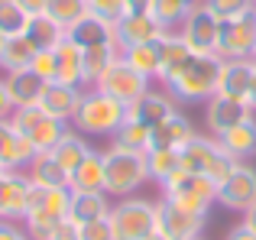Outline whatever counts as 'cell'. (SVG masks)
Masks as SVG:
<instances>
[{"instance_id": "6da1fadb", "label": "cell", "mask_w": 256, "mask_h": 240, "mask_svg": "<svg viewBox=\"0 0 256 240\" xmlns=\"http://www.w3.org/2000/svg\"><path fill=\"white\" fill-rule=\"evenodd\" d=\"M218 72H220L218 56H192L162 84L178 104H201L218 94Z\"/></svg>"}, {"instance_id": "7a4b0ae2", "label": "cell", "mask_w": 256, "mask_h": 240, "mask_svg": "<svg viewBox=\"0 0 256 240\" xmlns=\"http://www.w3.org/2000/svg\"><path fill=\"white\" fill-rule=\"evenodd\" d=\"M124 120H126V104H120L117 98L104 94L98 88H88L75 117H72V126L84 136H114Z\"/></svg>"}, {"instance_id": "3957f363", "label": "cell", "mask_w": 256, "mask_h": 240, "mask_svg": "<svg viewBox=\"0 0 256 240\" xmlns=\"http://www.w3.org/2000/svg\"><path fill=\"white\" fill-rule=\"evenodd\" d=\"M104 156V192L114 198H126L140 192L150 182V166H146V152H130L110 143V150L100 152Z\"/></svg>"}, {"instance_id": "277c9868", "label": "cell", "mask_w": 256, "mask_h": 240, "mask_svg": "<svg viewBox=\"0 0 256 240\" xmlns=\"http://www.w3.org/2000/svg\"><path fill=\"white\" fill-rule=\"evenodd\" d=\"M110 228L114 240H146L156 230V202L140 195H126L110 204Z\"/></svg>"}, {"instance_id": "5b68a950", "label": "cell", "mask_w": 256, "mask_h": 240, "mask_svg": "<svg viewBox=\"0 0 256 240\" xmlns=\"http://www.w3.org/2000/svg\"><path fill=\"white\" fill-rule=\"evenodd\" d=\"M159 188H162V198L194 211V214H208L211 204H218V182H211L208 176H198V172H188V169H178Z\"/></svg>"}, {"instance_id": "8992f818", "label": "cell", "mask_w": 256, "mask_h": 240, "mask_svg": "<svg viewBox=\"0 0 256 240\" xmlns=\"http://www.w3.org/2000/svg\"><path fill=\"white\" fill-rule=\"evenodd\" d=\"M234 166L237 162H234L230 152L220 146L218 136H201V133H194V136L182 146V169L208 176L211 182H220Z\"/></svg>"}, {"instance_id": "52a82bcc", "label": "cell", "mask_w": 256, "mask_h": 240, "mask_svg": "<svg viewBox=\"0 0 256 240\" xmlns=\"http://www.w3.org/2000/svg\"><path fill=\"white\" fill-rule=\"evenodd\" d=\"M178 36L185 39V46L194 56H218V39H220V20L214 16V10L198 0L188 13V20L182 23Z\"/></svg>"}, {"instance_id": "ba28073f", "label": "cell", "mask_w": 256, "mask_h": 240, "mask_svg": "<svg viewBox=\"0 0 256 240\" xmlns=\"http://www.w3.org/2000/svg\"><path fill=\"white\" fill-rule=\"evenodd\" d=\"M91 88H98V91H104V94H110V98H117L120 104H136L140 98L146 94V91L152 88V82L146 75H140L136 68H133L130 62H124V58H117V62L110 65V68L104 72V75L98 78V82L91 84Z\"/></svg>"}, {"instance_id": "9c48e42d", "label": "cell", "mask_w": 256, "mask_h": 240, "mask_svg": "<svg viewBox=\"0 0 256 240\" xmlns=\"http://www.w3.org/2000/svg\"><path fill=\"white\" fill-rule=\"evenodd\" d=\"M208 214H194V211L182 208V204L159 198L156 202V230L166 240H194L204 234Z\"/></svg>"}, {"instance_id": "30bf717a", "label": "cell", "mask_w": 256, "mask_h": 240, "mask_svg": "<svg viewBox=\"0 0 256 240\" xmlns=\"http://www.w3.org/2000/svg\"><path fill=\"white\" fill-rule=\"evenodd\" d=\"M256 52V10L244 13L237 20L220 23V39H218V58H253Z\"/></svg>"}, {"instance_id": "8fae6325", "label": "cell", "mask_w": 256, "mask_h": 240, "mask_svg": "<svg viewBox=\"0 0 256 240\" xmlns=\"http://www.w3.org/2000/svg\"><path fill=\"white\" fill-rule=\"evenodd\" d=\"M253 202H256V169L246 162H237L218 182V204L227 211H240L244 214Z\"/></svg>"}, {"instance_id": "7c38bea8", "label": "cell", "mask_w": 256, "mask_h": 240, "mask_svg": "<svg viewBox=\"0 0 256 240\" xmlns=\"http://www.w3.org/2000/svg\"><path fill=\"white\" fill-rule=\"evenodd\" d=\"M32 178L20 169H6L0 176V221H23L30 211Z\"/></svg>"}, {"instance_id": "4fadbf2b", "label": "cell", "mask_w": 256, "mask_h": 240, "mask_svg": "<svg viewBox=\"0 0 256 240\" xmlns=\"http://www.w3.org/2000/svg\"><path fill=\"white\" fill-rule=\"evenodd\" d=\"M166 30L156 23L150 10H136V13H124V16L114 23V42L120 46V52L130 49V46H143V42H156L162 39Z\"/></svg>"}, {"instance_id": "5bb4252c", "label": "cell", "mask_w": 256, "mask_h": 240, "mask_svg": "<svg viewBox=\"0 0 256 240\" xmlns=\"http://www.w3.org/2000/svg\"><path fill=\"white\" fill-rule=\"evenodd\" d=\"M253 58H220V72H218V94L230 98V101H244L250 94V82H253Z\"/></svg>"}, {"instance_id": "9a60e30c", "label": "cell", "mask_w": 256, "mask_h": 240, "mask_svg": "<svg viewBox=\"0 0 256 240\" xmlns=\"http://www.w3.org/2000/svg\"><path fill=\"white\" fill-rule=\"evenodd\" d=\"M253 110L246 108L244 101H230V98L214 94L211 101H204V126L211 130V136H220L230 126H237L240 120H246Z\"/></svg>"}, {"instance_id": "2e32d148", "label": "cell", "mask_w": 256, "mask_h": 240, "mask_svg": "<svg viewBox=\"0 0 256 240\" xmlns=\"http://www.w3.org/2000/svg\"><path fill=\"white\" fill-rule=\"evenodd\" d=\"M178 110V101L169 94V88H150L136 104L126 108V117H136V120H146L150 126L162 124L166 117H172Z\"/></svg>"}, {"instance_id": "e0dca14e", "label": "cell", "mask_w": 256, "mask_h": 240, "mask_svg": "<svg viewBox=\"0 0 256 240\" xmlns=\"http://www.w3.org/2000/svg\"><path fill=\"white\" fill-rule=\"evenodd\" d=\"M4 82H6V91H10L13 108H30V104H39V101H42V94H46V88H49V82H42L32 68L6 72Z\"/></svg>"}, {"instance_id": "ac0fdd59", "label": "cell", "mask_w": 256, "mask_h": 240, "mask_svg": "<svg viewBox=\"0 0 256 240\" xmlns=\"http://www.w3.org/2000/svg\"><path fill=\"white\" fill-rule=\"evenodd\" d=\"M36 156L30 136H23L20 130H13L10 120H0V166L4 169H23L30 159Z\"/></svg>"}, {"instance_id": "d6986e66", "label": "cell", "mask_w": 256, "mask_h": 240, "mask_svg": "<svg viewBox=\"0 0 256 240\" xmlns=\"http://www.w3.org/2000/svg\"><path fill=\"white\" fill-rule=\"evenodd\" d=\"M56 65H58V75L56 82L58 84H72V88H84V49L78 42H72L68 36L56 46Z\"/></svg>"}, {"instance_id": "ffe728a7", "label": "cell", "mask_w": 256, "mask_h": 240, "mask_svg": "<svg viewBox=\"0 0 256 240\" xmlns=\"http://www.w3.org/2000/svg\"><path fill=\"white\" fill-rule=\"evenodd\" d=\"M82 94H84L82 88H72V84L52 82L49 88H46V94H42V101H39V108H42L49 117L62 120V124H72V117H75L78 104H82Z\"/></svg>"}, {"instance_id": "44dd1931", "label": "cell", "mask_w": 256, "mask_h": 240, "mask_svg": "<svg viewBox=\"0 0 256 240\" xmlns=\"http://www.w3.org/2000/svg\"><path fill=\"white\" fill-rule=\"evenodd\" d=\"M218 140L230 152L234 162H250V159H256V117L250 114L246 120H240L237 126H230L227 133H220Z\"/></svg>"}, {"instance_id": "7402d4cb", "label": "cell", "mask_w": 256, "mask_h": 240, "mask_svg": "<svg viewBox=\"0 0 256 240\" xmlns=\"http://www.w3.org/2000/svg\"><path fill=\"white\" fill-rule=\"evenodd\" d=\"M192 136H194V124L182 110H175L172 117H166L162 124L152 126V146H162V150H182Z\"/></svg>"}, {"instance_id": "603a6c76", "label": "cell", "mask_w": 256, "mask_h": 240, "mask_svg": "<svg viewBox=\"0 0 256 240\" xmlns=\"http://www.w3.org/2000/svg\"><path fill=\"white\" fill-rule=\"evenodd\" d=\"M65 36L72 42H78L82 49H91V46H104V42H114V23L94 16V13H84L72 30H65Z\"/></svg>"}, {"instance_id": "cb8c5ba5", "label": "cell", "mask_w": 256, "mask_h": 240, "mask_svg": "<svg viewBox=\"0 0 256 240\" xmlns=\"http://www.w3.org/2000/svg\"><path fill=\"white\" fill-rule=\"evenodd\" d=\"M26 176L32 178V185L39 188H68V172L56 162L52 152H36L26 162Z\"/></svg>"}, {"instance_id": "d4e9b609", "label": "cell", "mask_w": 256, "mask_h": 240, "mask_svg": "<svg viewBox=\"0 0 256 240\" xmlns=\"http://www.w3.org/2000/svg\"><path fill=\"white\" fill-rule=\"evenodd\" d=\"M110 214V202L107 192H72V204H68V221H75L78 228L88 221Z\"/></svg>"}, {"instance_id": "484cf974", "label": "cell", "mask_w": 256, "mask_h": 240, "mask_svg": "<svg viewBox=\"0 0 256 240\" xmlns=\"http://www.w3.org/2000/svg\"><path fill=\"white\" fill-rule=\"evenodd\" d=\"M68 188L72 192H104V156L98 150L88 152L82 159V166L68 176Z\"/></svg>"}, {"instance_id": "4316f807", "label": "cell", "mask_w": 256, "mask_h": 240, "mask_svg": "<svg viewBox=\"0 0 256 240\" xmlns=\"http://www.w3.org/2000/svg\"><path fill=\"white\" fill-rule=\"evenodd\" d=\"M192 56L194 52L185 46V39H182L178 32H166V36L159 39V82H166L169 75H175Z\"/></svg>"}, {"instance_id": "83f0119b", "label": "cell", "mask_w": 256, "mask_h": 240, "mask_svg": "<svg viewBox=\"0 0 256 240\" xmlns=\"http://www.w3.org/2000/svg\"><path fill=\"white\" fill-rule=\"evenodd\" d=\"M114 146H120V150H130V152H150L152 146V126L146 124V120H136V117H126L124 124L117 126V133H114Z\"/></svg>"}, {"instance_id": "f1b7e54d", "label": "cell", "mask_w": 256, "mask_h": 240, "mask_svg": "<svg viewBox=\"0 0 256 240\" xmlns=\"http://www.w3.org/2000/svg\"><path fill=\"white\" fill-rule=\"evenodd\" d=\"M91 152V146H88V140H84V133H78L75 126H68L65 130V136L56 143V150H52V156H56V162L62 166L65 172H75L78 166H82V159Z\"/></svg>"}, {"instance_id": "f546056e", "label": "cell", "mask_w": 256, "mask_h": 240, "mask_svg": "<svg viewBox=\"0 0 256 240\" xmlns=\"http://www.w3.org/2000/svg\"><path fill=\"white\" fill-rule=\"evenodd\" d=\"M117 58H120V46L117 42H104V46L84 49V58H82L84 62V88H91V84L117 62Z\"/></svg>"}, {"instance_id": "4dcf8cb0", "label": "cell", "mask_w": 256, "mask_h": 240, "mask_svg": "<svg viewBox=\"0 0 256 240\" xmlns=\"http://www.w3.org/2000/svg\"><path fill=\"white\" fill-rule=\"evenodd\" d=\"M146 166H150V182L162 185L169 182L175 172L182 169V150H162V146H152L146 152Z\"/></svg>"}, {"instance_id": "1f68e13d", "label": "cell", "mask_w": 256, "mask_h": 240, "mask_svg": "<svg viewBox=\"0 0 256 240\" xmlns=\"http://www.w3.org/2000/svg\"><path fill=\"white\" fill-rule=\"evenodd\" d=\"M124 62H130L140 75H146L150 82H159V39L156 42H143V46H130L120 52Z\"/></svg>"}, {"instance_id": "d6a6232c", "label": "cell", "mask_w": 256, "mask_h": 240, "mask_svg": "<svg viewBox=\"0 0 256 240\" xmlns=\"http://www.w3.org/2000/svg\"><path fill=\"white\" fill-rule=\"evenodd\" d=\"M194 4H188V0H152L150 4V13L156 16V23L162 26L166 32H178L182 23L188 20V13H192Z\"/></svg>"}, {"instance_id": "836d02e7", "label": "cell", "mask_w": 256, "mask_h": 240, "mask_svg": "<svg viewBox=\"0 0 256 240\" xmlns=\"http://www.w3.org/2000/svg\"><path fill=\"white\" fill-rule=\"evenodd\" d=\"M26 36L36 42V49H56L65 39V30L49 13H36V16H30V23H26Z\"/></svg>"}, {"instance_id": "e575fe53", "label": "cell", "mask_w": 256, "mask_h": 240, "mask_svg": "<svg viewBox=\"0 0 256 240\" xmlns=\"http://www.w3.org/2000/svg\"><path fill=\"white\" fill-rule=\"evenodd\" d=\"M36 42H32L26 32L20 36H10L6 39V49H4V58H0V68L4 72H16V68H30V62L36 58Z\"/></svg>"}, {"instance_id": "d590c367", "label": "cell", "mask_w": 256, "mask_h": 240, "mask_svg": "<svg viewBox=\"0 0 256 240\" xmlns=\"http://www.w3.org/2000/svg\"><path fill=\"white\" fill-rule=\"evenodd\" d=\"M65 130H68V124H62V120H56V117L46 114V117L30 130L32 150H36V152H52V150H56V143L65 136Z\"/></svg>"}, {"instance_id": "8d00e7d4", "label": "cell", "mask_w": 256, "mask_h": 240, "mask_svg": "<svg viewBox=\"0 0 256 240\" xmlns=\"http://www.w3.org/2000/svg\"><path fill=\"white\" fill-rule=\"evenodd\" d=\"M46 13H49L62 30H72L88 13V4L84 0H49V4H46Z\"/></svg>"}, {"instance_id": "74e56055", "label": "cell", "mask_w": 256, "mask_h": 240, "mask_svg": "<svg viewBox=\"0 0 256 240\" xmlns=\"http://www.w3.org/2000/svg\"><path fill=\"white\" fill-rule=\"evenodd\" d=\"M26 23H30V13H26L16 0H0V30H4L6 36L26 32Z\"/></svg>"}, {"instance_id": "f35d334b", "label": "cell", "mask_w": 256, "mask_h": 240, "mask_svg": "<svg viewBox=\"0 0 256 240\" xmlns=\"http://www.w3.org/2000/svg\"><path fill=\"white\" fill-rule=\"evenodd\" d=\"M42 117H46V110L39 108V104H30V108H13L6 120L13 124V130H20L23 136H30V130H32V126H36Z\"/></svg>"}, {"instance_id": "ab89813d", "label": "cell", "mask_w": 256, "mask_h": 240, "mask_svg": "<svg viewBox=\"0 0 256 240\" xmlns=\"http://www.w3.org/2000/svg\"><path fill=\"white\" fill-rule=\"evenodd\" d=\"M204 4L214 10V16H218L220 23H224V20H237V16H244V13L256 10L253 0H204Z\"/></svg>"}, {"instance_id": "60d3db41", "label": "cell", "mask_w": 256, "mask_h": 240, "mask_svg": "<svg viewBox=\"0 0 256 240\" xmlns=\"http://www.w3.org/2000/svg\"><path fill=\"white\" fill-rule=\"evenodd\" d=\"M84 4H88V13H94V16L107 20V23H117V20L126 13L124 0H84Z\"/></svg>"}, {"instance_id": "b9f144b4", "label": "cell", "mask_w": 256, "mask_h": 240, "mask_svg": "<svg viewBox=\"0 0 256 240\" xmlns=\"http://www.w3.org/2000/svg\"><path fill=\"white\" fill-rule=\"evenodd\" d=\"M30 68L36 72L39 78H42V82H56V75H58V65H56V52L52 49H39L36 52V58H32L30 62Z\"/></svg>"}, {"instance_id": "7bdbcfd3", "label": "cell", "mask_w": 256, "mask_h": 240, "mask_svg": "<svg viewBox=\"0 0 256 240\" xmlns=\"http://www.w3.org/2000/svg\"><path fill=\"white\" fill-rule=\"evenodd\" d=\"M82 240H114L110 218H98V221L82 224Z\"/></svg>"}, {"instance_id": "ee69618b", "label": "cell", "mask_w": 256, "mask_h": 240, "mask_svg": "<svg viewBox=\"0 0 256 240\" xmlns=\"http://www.w3.org/2000/svg\"><path fill=\"white\" fill-rule=\"evenodd\" d=\"M49 240H82V228H78L75 221H68V218H65V221L58 224L56 230H52Z\"/></svg>"}, {"instance_id": "f6af8a7d", "label": "cell", "mask_w": 256, "mask_h": 240, "mask_svg": "<svg viewBox=\"0 0 256 240\" xmlns=\"http://www.w3.org/2000/svg\"><path fill=\"white\" fill-rule=\"evenodd\" d=\"M0 240H30L20 221H0Z\"/></svg>"}, {"instance_id": "bcb514c9", "label": "cell", "mask_w": 256, "mask_h": 240, "mask_svg": "<svg viewBox=\"0 0 256 240\" xmlns=\"http://www.w3.org/2000/svg\"><path fill=\"white\" fill-rule=\"evenodd\" d=\"M10 110H13L10 91H6V82H4V78H0V120H4V117H10Z\"/></svg>"}, {"instance_id": "7dc6e473", "label": "cell", "mask_w": 256, "mask_h": 240, "mask_svg": "<svg viewBox=\"0 0 256 240\" xmlns=\"http://www.w3.org/2000/svg\"><path fill=\"white\" fill-rule=\"evenodd\" d=\"M224 240H256V234L250 228H246V224H237V228H230L227 230V237Z\"/></svg>"}, {"instance_id": "c3c4849f", "label": "cell", "mask_w": 256, "mask_h": 240, "mask_svg": "<svg viewBox=\"0 0 256 240\" xmlns=\"http://www.w3.org/2000/svg\"><path fill=\"white\" fill-rule=\"evenodd\" d=\"M16 4L23 6L30 16H36V13H46V4H49V0H16Z\"/></svg>"}, {"instance_id": "681fc988", "label": "cell", "mask_w": 256, "mask_h": 240, "mask_svg": "<svg viewBox=\"0 0 256 240\" xmlns=\"http://www.w3.org/2000/svg\"><path fill=\"white\" fill-rule=\"evenodd\" d=\"M240 224H246V228H250L253 230V234H256V202L250 204V208H246L244 211V218H240Z\"/></svg>"}, {"instance_id": "f907efd6", "label": "cell", "mask_w": 256, "mask_h": 240, "mask_svg": "<svg viewBox=\"0 0 256 240\" xmlns=\"http://www.w3.org/2000/svg\"><path fill=\"white\" fill-rule=\"evenodd\" d=\"M150 4H152V0H124L126 13H136V10H150Z\"/></svg>"}, {"instance_id": "816d5d0a", "label": "cell", "mask_w": 256, "mask_h": 240, "mask_svg": "<svg viewBox=\"0 0 256 240\" xmlns=\"http://www.w3.org/2000/svg\"><path fill=\"white\" fill-rule=\"evenodd\" d=\"M246 108L256 114V65H253V82H250V94H246Z\"/></svg>"}, {"instance_id": "f5cc1de1", "label": "cell", "mask_w": 256, "mask_h": 240, "mask_svg": "<svg viewBox=\"0 0 256 240\" xmlns=\"http://www.w3.org/2000/svg\"><path fill=\"white\" fill-rule=\"evenodd\" d=\"M6 39H10V36H6V32L0 30V58H4V49H6Z\"/></svg>"}, {"instance_id": "db71d44e", "label": "cell", "mask_w": 256, "mask_h": 240, "mask_svg": "<svg viewBox=\"0 0 256 240\" xmlns=\"http://www.w3.org/2000/svg\"><path fill=\"white\" fill-rule=\"evenodd\" d=\"M146 240H166V237H162V234H159V230H152V234H150V237H146Z\"/></svg>"}, {"instance_id": "11a10c76", "label": "cell", "mask_w": 256, "mask_h": 240, "mask_svg": "<svg viewBox=\"0 0 256 240\" xmlns=\"http://www.w3.org/2000/svg\"><path fill=\"white\" fill-rule=\"evenodd\" d=\"M4 172H6V169H4V166H0V176H4Z\"/></svg>"}, {"instance_id": "9f6ffc18", "label": "cell", "mask_w": 256, "mask_h": 240, "mask_svg": "<svg viewBox=\"0 0 256 240\" xmlns=\"http://www.w3.org/2000/svg\"><path fill=\"white\" fill-rule=\"evenodd\" d=\"M188 4H198V0H188Z\"/></svg>"}, {"instance_id": "6f0895ef", "label": "cell", "mask_w": 256, "mask_h": 240, "mask_svg": "<svg viewBox=\"0 0 256 240\" xmlns=\"http://www.w3.org/2000/svg\"><path fill=\"white\" fill-rule=\"evenodd\" d=\"M253 62H256V52H253Z\"/></svg>"}, {"instance_id": "680465c9", "label": "cell", "mask_w": 256, "mask_h": 240, "mask_svg": "<svg viewBox=\"0 0 256 240\" xmlns=\"http://www.w3.org/2000/svg\"><path fill=\"white\" fill-rule=\"evenodd\" d=\"M194 240H204V237H194Z\"/></svg>"}, {"instance_id": "91938a15", "label": "cell", "mask_w": 256, "mask_h": 240, "mask_svg": "<svg viewBox=\"0 0 256 240\" xmlns=\"http://www.w3.org/2000/svg\"><path fill=\"white\" fill-rule=\"evenodd\" d=\"M253 6H256V0H253Z\"/></svg>"}]
</instances>
